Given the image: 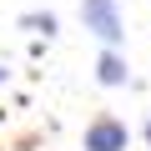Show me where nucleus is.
Returning <instances> with one entry per match:
<instances>
[{"label":"nucleus","mask_w":151,"mask_h":151,"mask_svg":"<svg viewBox=\"0 0 151 151\" xmlns=\"http://www.w3.org/2000/svg\"><path fill=\"white\" fill-rule=\"evenodd\" d=\"M81 146H86V151H126V146H131V126H126L121 116L101 111V116H96V121L86 126Z\"/></svg>","instance_id":"2"},{"label":"nucleus","mask_w":151,"mask_h":151,"mask_svg":"<svg viewBox=\"0 0 151 151\" xmlns=\"http://www.w3.org/2000/svg\"><path fill=\"white\" fill-rule=\"evenodd\" d=\"M5 76H10V70H5V65H0V81H5Z\"/></svg>","instance_id":"6"},{"label":"nucleus","mask_w":151,"mask_h":151,"mask_svg":"<svg viewBox=\"0 0 151 151\" xmlns=\"http://www.w3.org/2000/svg\"><path fill=\"white\" fill-rule=\"evenodd\" d=\"M96 81H101V86H126V81H131L126 55H121L116 45H106V50H101V60H96Z\"/></svg>","instance_id":"3"},{"label":"nucleus","mask_w":151,"mask_h":151,"mask_svg":"<svg viewBox=\"0 0 151 151\" xmlns=\"http://www.w3.org/2000/svg\"><path fill=\"white\" fill-rule=\"evenodd\" d=\"M81 20H86V30H91L96 40H106V45H121V35H126L116 0H81Z\"/></svg>","instance_id":"1"},{"label":"nucleus","mask_w":151,"mask_h":151,"mask_svg":"<svg viewBox=\"0 0 151 151\" xmlns=\"http://www.w3.org/2000/svg\"><path fill=\"white\" fill-rule=\"evenodd\" d=\"M141 136H146V146H151V121H146V126H141Z\"/></svg>","instance_id":"5"},{"label":"nucleus","mask_w":151,"mask_h":151,"mask_svg":"<svg viewBox=\"0 0 151 151\" xmlns=\"http://www.w3.org/2000/svg\"><path fill=\"white\" fill-rule=\"evenodd\" d=\"M20 25H25V30H35V35H45V40L60 30V20H55L50 10H30V15H20Z\"/></svg>","instance_id":"4"}]
</instances>
